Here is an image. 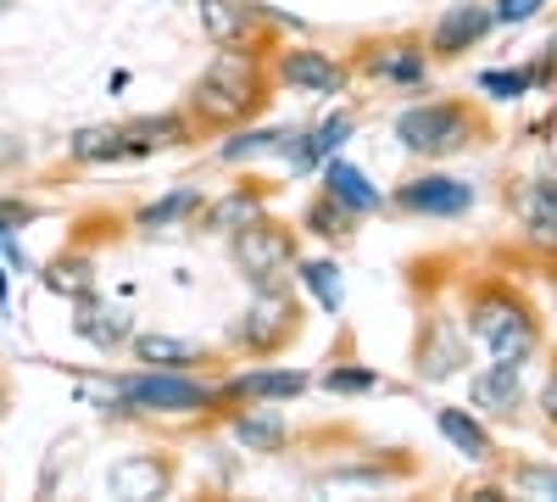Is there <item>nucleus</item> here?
Masks as SVG:
<instances>
[{"label":"nucleus","mask_w":557,"mask_h":502,"mask_svg":"<svg viewBox=\"0 0 557 502\" xmlns=\"http://www.w3.org/2000/svg\"><path fill=\"white\" fill-rule=\"evenodd\" d=\"M312 385V375L301 369H246L235 380H223V396L228 402H290Z\"/></svg>","instance_id":"nucleus-13"},{"label":"nucleus","mask_w":557,"mask_h":502,"mask_svg":"<svg viewBox=\"0 0 557 502\" xmlns=\"http://www.w3.org/2000/svg\"><path fill=\"white\" fill-rule=\"evenodd\" d=\"M0 246H7V262H12L17 273H28V268H34V262H28V252H23V246H17L12 235H0Z\"/></svg>","instance_id":"nucleus-36"},{"label":"nucleus","mask_w":557,"mask_h":502,"mask_svg":"<svg viewBox=\"0 0 557 502\" xmlns=\"http://www.w3.org/2000/svg\"><path fill=\"white\" fill-rule=\"evenodd\" d=\"M73 330H78L89 346H101V352H112V346H123V341L134 335V330H128V313H123V307H96V296L78 302Z\"/></svg>","instance_id":"nucleus-19"},{"label":"nucleus","mask_w":557,"mask_h":502,"mask_svg":"<svg viewBox=\"0 0 557 502\" xmlns=\"http://www.w3.org/2000/svg\"><path fill=\"white\" fill-rule=\"evenodd\" d=\"M273 73L285 78L290 89H307V96H346V84H351V68L335 62L330 51H312V45H290V51H278Z\"/></svg>","instance_id":"nucleus-9"},{"label":"nucleus","mask_w":557,"mask_h":502,"mask_svg":"<svg viewBox=\"0 0 557 502\" xmlns=\"http://www.w3.org/2000/svg\"><path fill=\"white\" fill-rule=\"evenodd\" d=\"M396 212H412V218H462L480 196L469 179H451V173H418L407 185H396Z\"/></svg>","instance_id":"nucleus-7"},{"label":"nucleus","mask_w":557,"mask_h":502,"mask_svg":"<svg viewBox=\"0 0 557 502\" xmlns=\"http://www.w3.org/2000/svg\"><path fill=\"white\" fill-rule=\"evenodd\" d=\"M123 140L128 157H151V151H178L196 140V123L190 112H157V118H128L123 123Z\"/></svg>","instance_id":"nucleus-11"},{"label":"nucleus","mask_w":557,"mask_h":502,"mask_svg":"<svg viewBox=\"0 0 557 502\" xmlns=\"http://www.w3.org/2000/svg\"><path fill=\"white\" fill-rule=\"evenodd\" d=\"M541 7H546V0H496L491 17H496V23H530Z\"/></svg>","instance_id":"nucleus-32"},{"label":"nucleus","mask_w":557,"mask_h":502,"mask_svg":"<svg viewBox=\"0 0 557 502\" xmlns=\"http://www.w3.org/2000/svg\"><path fill=\"white\" fill-rule=\"evenodd\" d=\"M228 396L223 385H201L184 369H146V375H128L112 385V396L101 402V414H218Z\"/></svg>","instance_id":"nucleus-2"},{"label":"nucleus","mask_w":557,"mask_h":502,"mask_svg":"<svg viewBox=\"0 0 557 502\" xmlns=\"http://www.w3.org/2000/svg\"><path fill=\"white\" fill-rule=\"evenodd\" d=\"M0 307H7V268H0Z\"/></svg>","instance_id":"nucleus-38"},{"label":"nucleus","mask_w":557,"mask_h":502,"mask_svg":"<svg viewBox=\"0 0 557 502\" xmlns=\"http://www.w3.org/2000/svg\"><path fill=\"white\" fill-rule=\"evenodd\" d=\"M480 89L485 96H496V101H519L524 89H535V73H480Z\"/></svg>","instance_id":"nucleus-30"},{"label":"nucleus","mask_w":557,"mask_h":502,"mask_svg":"<svg viewBox=\"0 0 557 502\" xmlns=\"http://www.w3.org/2000/svg\"><path fill=\"white\" fill-rule=\"evenodd\" d=\"M262 218V191L257 185H235L212 212H207V230H218V235H235V230H246V223H257Z\"/></svg>","instance_id":"nucleus-22"},{"label":"nucleus","mask_w":557,"mask_h":502,"mask_svg":"<svg viewBox=\"0 0 557 502\" xmlns=\"http://www.w3.org/2000/svg\"><path fill=\"white\" fill-rule=\"evenodd\" d=\"M67 151H73V162H117V157H128L123 123H117V128H112V123H101V128H78Z\"/></svg>","instance_id":"nucleus-25"},{"label":"nucleus","mask_w":557,"mask_h":502,"mask_svg":"<svg viewBox=\"0 0 557 502\" xmlns=\"http://www.w3.org/2000/svg\"><path fill=\"white\" fill-rule=\"evenodd\" d=\"M496 28L491 7H480V0H457V7H446L430 28V62H457L469 45H480L485 34Z\"/></svg>","instance_id":"nucleus-10"},{"label":"nucleus","mask_w":557,"mask_h":502,"mask_svg":"<svg viewBox=\"0 0 557 502\" xmlns=\"http://www.w3.org/2000/svg\"><path fill=\"white\" fill-rule=\"evenodd\" d=\"M435 425H441V436L462 452L469 464H491L496 458V441H491V430L469 414V407H451V402H441L435 407Z\"/></svg>","instance_id":"nucleus-15"},{"label":"nucleus","mask_w":557,"mask_h":502,"mask_svg":"<svg viewBox=\"0 0 557 502\" xmlns=\"http://www.w3.org/2000/svg\"><path fill=\"white\" fill-rule=\"evenodd\" d=\"M323 391H335V396H368V391H391L374 369H362V363H335V369H323L318 375Z\"/></svg>","instance_id":"nucleus-26"},{"label":"nucleus","mask_w":557,"mask_h":502,"mask_svg":"<svg viewBox=\"0 0 557 502\" xmlns=\"http://www.w3.org/2000/svg\"><path fill=\"white\" fill-rule=\"evenodd\" d=\"M128 346H134V357L146 363V369H201L207 363V346H196V341H173V335H128Z\"/></svg>","instance_id":"nucleus-17"},{"label":"nucleus","mask_w":557,"mask_h":502,"mask_svg":"<svg viewBox=\"0 0 557 502\" xmlns=\"http://www.w3.org/2000/svg\"><path fill=\"white\" fill-rule=\"evenodd\" d=\"M301 285L318 296V307L323 313H341V302H346V285H341V268L335 262H301Z\"/></svg>","instance_id":"nucleus-27"},{"label":"nucleus","mask_w":557,"mask_h":502,"mask_svg":"<svg viewBox=\"0 0 557 502\" xmlns=\"http://www.w3.org/2000/svg\"><path fill=\"white\" fill-rule=\"evenodd\" d=\"M196 7H201V23L212 28L218 45H240L251 17H262L257 7H246V0H196Z\"/></svg>","instance_id":"nucleus-21"},{"label":"nucleus","mask_w":557,"mask_h":502,"mask_svg":"<svg viewBox=\"0 0 557 502\" xmlns=\"http://www.w3.org/2000/svg\"><path fill=\"white\" fill-rule=\"evenodd\" d=\"M262 107H268V78H262L257 57L235 51V45H223V51L212 57V68L190 89V118H201L212 128H228V123H240V118H251Z\"/></svg>","instance_id":"nucleus-1"},{"label":"nucleus","mask_w":557,"mask_h":502,"mask_svg":"<svg viewBox=\"0 0 557 502\" xmlns=\"http://www.w3.org/2000/svg\"><path fill=\"white\" fill-rule=\"evenodd\" d=\"M235 441L246 452H285L290 425H285L278 407H246V414H235Z\"/></svg>","instance_id":"nucleus-18"},{"label":"nucleus","mask_w":557,"mask_h":502,"mask_svg":"<svg viewBox=\"0 0 557 502\" xmlns=\"http://www.w3.org/2000/svg\"><path fill=\"white\" fill-rule=\"evenodd\" d=\"M301 335V302L278 285V291H257V302L228 325V346L246 357H273L278 346H290Z\"/></svg>","instance_id":"nucleus-5"},{"label":"nucleus","mask_w":557,"mask_h":502,"mask_svg":"<svg viewBox=\"0 0 557 502\" xmlns=\"http://www.w3.org/2000/svg\"><path fill=\"white\" fill-rule=\"evenodd\" d=\"M469 335H480L502 363H519L524 369V357L541 346V325H535V313L507 291V285H485L474 302H469Z\"/></svg>","instance_id":"nucleus-4"},{"label":"nucleus","mask_w":557,"mask_h":502,"mask_svg":"<svg viewBox=\"0 0 557 502\" xmlns=\"http://www.w3.org/2000/svg\"><path fill=\"white\" fill-rule=\"evenodd\" d=\"M480 134H485V123L462 107V101H424V107L396 112V140H401V151L424 157V162H441V157H457V151L480 146Z\"/></svg>","instance_id":"nucleus-3"},{"label":"nucleus","mask_w":557,"mask_h":502,"mask_svg":"<svg viewBox=\"0 0 557 502\" xmlns=\"http://www.w3.org/2000/svg\"><path fill=\"white\" fill-rule=\"evenodd\" d=\"M462 357H469V346H462L457 325L451 318H430L424 335H418V375L424 380H451L462 369Z\"/></svg>","instance_id":"nucleus-12"},{"label":"nucleus","mask_w":557,"mask_h":502,"mask_svg":"<svg viewBox=\"0 0 557 502\" xmlns=\"http://www.w3.org/2000/svg\"><path fill=\"white\" fill-rule=\"evenodd\" d=\"M318 168H323V191H330L341 207H351V212H374V207L385 201L380 185H368V173H362V168H351V162H341V157H323Z\"/></svg>","instance_id":"nucleus-16"},{"label":"nucleus","mask_w":557,"mask_h":502,"mask_svg":"<svg viewBox=\"0 0 557 502\" xmlns=\"http://www.w3.org/2000/svg\"><path fill=\"white\" fill-rule=\"evenodd\" d=\"M290 128H251V134H235V140L223 146V162H251V157H268L285 146Z\"/></svg>","instance_id":"nucleus-28"},{"label":"nucleus","mask_w":557,"mask_h":502,"mask_svg":"<svg viewBox=\"0 0 557 502\" xmlns=\"http://www.w3.org/2000/svg\"><path fill=\"white\" fill-rule=\"evenodd\" d=\"M351 218H357L351 207H341L330 191H323L301 207V230H312L318 241H351Z\"/></svg>","instance_id":"nucleus-23"},{"label":"nucleus","mask_w":557,"mask_h":502,"mask_svg":"<svg viewBox=\"0 0 557 502\" xmlns=\"http://www.w3.org/2000/svg\"><path fill=\"white\" fill-rule=\"evenodd\" d=\"M524 491H546V497H557V469H541V464H530V469H519L513 475Z\"/></svg>","instance_id":"nucleus-33"},{"label":"nucleus","mask_w":557,"mask_h":502,"mask_svg":"<svg viewBox=\"0 0 557 502\" xmlns=\"http://www.w3.org/2000/svg\"><path fill=\"white\" fill-rule=\"evenodd\" d=\"M469 396H474L480 414H496V419L519 414V402H524V391H519V363H502V357H496L485 375L469 380Z\"/></svg>","instance_id":"nucleus-14"},{"label":"nucleus","mask_w":557,"mask_h":502,"mask_svg":"<svg viewBox=\"0 0 557 502\" xmlns=\"http://www.w3.org/2000/svg\"><path fill=\"white\" fill-rule=\"evenodd\" d=\"M530 241L546 246V252H557V218H535V223H530Z\"/></svg>","instance_id":"nucleus-34"},{"label":"nucleus","mask_w":557,"mask_h":502,"mask_svg":"<svg viewBox=\"0 0 557 502\" xmlns=\"http://www.w3.org/2000/svg\"><path fill=\"white\" fill-rule=\"evenodd\" d=\"M45 285H51L57 296L89 302V296H96V262H89V257H57L51 268H45Z\"/></svg>","instance_id":"nucleus-24"},{"label":"nucleus","mask_w":557,"mask_h":502,"mask_svg":"<svg viewBox=\"0 0 557 502\" xmlns=\"http://www.w3.org/2000/svg\"><path fill=\"white\" fill-rule=\"evenodd\" d=\"M541 414H546V425L557 430V375L546 380V391H541Z\"/></svg>","instance_id":"nucleus-35"},{"label":"nucleus","mask_w":557,"mask_h":502,"mask_svg":"<svg viewBox=\"0 0 557 502\" xmlns=\"http://www.w3.org/2000/svg\"><path fill=\"white\" fill-rule=\"evenodd\" d=\"M7 407H12V391H7V380H0V419H7Z\"/></svg>","instance_id":"nucleus-37"},{"label":"nucleus","mask_w":557,"mask_h":502,"mask_svg":"<svg viewBox=\"0 0 557 502\" xmlns=\"http://www.w3.org/2000/svg\"><path fill=\"white\" fill-rule=\"evenodd\" d=\"M357 68L374 78V84L424 89V84H430V45H424V39H380V45H362Z\"/></svg>","instance_id":"nucleus-8"},{"label":"nucleus","mask_w":557,"mask_h":502,"mask_svg":"<svg viewBox=\"0 0 557 502\" xmlns=\"http://www.w3.org/2000/svg\"><path fill=\"white\" fill-rule=\"evenodd\" d=\"M235 262L257 291H278L285 273L296 268V235L268 223V218H257V223H246V230H235Z\"/></svg>","instance_id":"nucleus-6"},{"label":"nucleus","mask_w":557,"mask_h":502,"mask_svg":"<svg viewBox=\"0 0 557 502\" xmlns=\"http://www.w3.org/2000/svg\"><path fill=\"white\" fill-rule=\"evenodd\" d=\"M34 218H45V207H34V201H17V196H7V201H0V235H17L23 223H34Z\"/></svg>","instance_id":"nucleus-31"},{"label":"nucleus","mask_w":557,"mask_h":502,"mask_svg":"<svg viewBox=\"0 0 557 502\" xmlns=\"http://www.w3.org/2000/svg\"><path fill=\"white\" fill-rule=\"evenodd\" d=\"M7 7H12V0H0V12H7Z\"/></svg>","instance_id":"nucleus-39"},{"label":"nucleus","mask_w":557,"mask_h":502,"mask_svg":"<svg viewBox=\"0 0 557 502\" xmlns=\"http://www.w3.org/2000/svg\"><path fill=\"white\" fill-rule=\"evenodd\" d=\"M201 207H207L201 185H184V191H173V196H162V201H151V207H139L134 223H139L146 235H157V230H173V223H184V218L201 212Z\"/></svg>","instance_id":"nucleus-20"},{"label":"nucleus","mask_w":557,"mask_h":502,"mask_svg":"<svg viewBox=\"0 0 557 502\" xmlns=\"http://www.w3.org/2000/svg\"><path fill=\"white\" fill-rule=\"evenodd\" d=\"M519 207H524V223L557 218V179H530V185L519 191Z\"/></svg>","instance_id":"nucleus-29"}]
</instances>
